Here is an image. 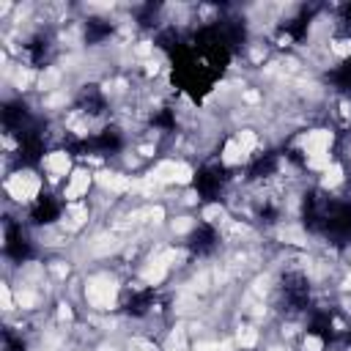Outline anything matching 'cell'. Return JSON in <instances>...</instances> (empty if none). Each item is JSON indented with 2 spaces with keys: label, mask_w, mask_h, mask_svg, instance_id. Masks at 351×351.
Segmentation results:
<instances>
[{
  "label": "cell",
  "mask_w": 351,
  "mask_h": 351,
  "mask_svg": "<svg viewBox=\"0 0 351 351\" xmlns=\"http://www.w3.org/2000/svg\"><path fill=\"white\" fill-rule=\"evenodd\" d=\"M49 192L41 170L36 165H19L14 173L3 176V200L19 206V208H33L44 195Z\"/></svg>",
  "instance_id": "obj_1"
},
{
  "label": "cell",
  "mask_w": 351,
  "mask_h": 351,
  "mask_svg": "<svg viewBox=\"0 0 351 351\" xmlns=\"http://www.w3.org/2000/svg\"><path fill=\"white\" fill-rule=\"evenodd\" d=\"M90 192H93V170L85 165H77L58 195L63 203H77V200H88Z\"/></svg>",
  "instance_id": "obj_2"
}]
</instances>
